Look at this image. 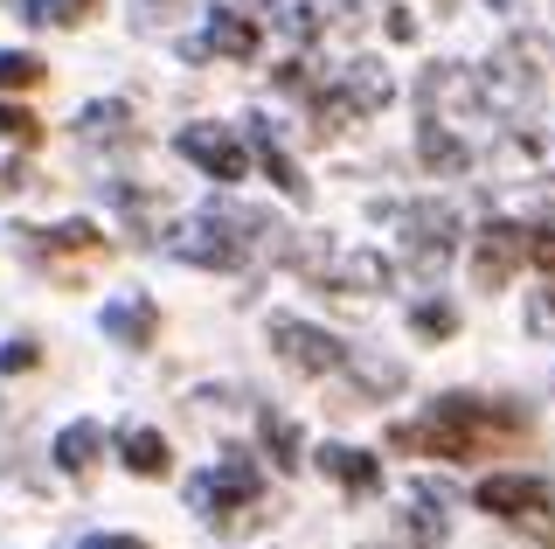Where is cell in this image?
<instances>
[{
  "mask_svg": "<svg viewBox=\"0 0 555 549\" xmlns=\"http://www.w3.org/2000/svg\"><path fill=\"white\" fill-rule=\"evenodd\" d=\"M514 438H528V410L493 397H438L424 418L389 424L396 452H438V459H486V452H507Z\"/></svg>",
  "mask_w": 555,
  "mask_h": 549,
  "instance_id": "obj_1",
  "label": "cell"
},
{
  "mask_svg": "<svg viewBox=\"0 0 555 549\" xmlns=\"http://www.w3.org/2000/svg\"><path fill=\"white\" fill-rule=\"evenodd\" d=\"M264 244H278V222L264 209H202L173 237V257H188L202 271H243Z\"/></svg>",
  "mask_w": 555,
  "mask_h": 549,
  "instance_id": "obj_2",
  "label": "cell"
},
{
  "mask_svg": "<svg viewBox=\"0 0 555 549\" xmlns=\"http://www.w3.org/2000/svg\"><path fill=\"white\" fill-rule=\"evenodd\" d=\"M22 257L42 271V279L77 285L83 271H98L104 257H112V237H104L98 222H42V230L22 237Z\"/></svg>",
  "mask_w": 555,
  "mask_h": 549,
  "instance_id": "obj_3",
  "label": "cell"
},
{
  "mask_svg": "<svg viewBox=\"0 0 555 549\" xmlns=\"http://www.w3.org/2000/svg\"><path fill=\"white\" fill-rule=\"evenodd\" d=\"M173 153H181L188 167H202L208 181H243L250 175V140H243L236 126H222V118H195V126L173 132Z\"/></svg>",
  "mask_w": 555,
  "mask_h": 549,
  "instance_id": "obj_4",
  "label": "cell"
},
{
  "mask_svg": "<svg viewBox=\"0 0 555 549\" xmlns=\"http://www.w3.org/2000/svg\"><path fill=\"white\" fill-rule=\"evenodd\" d=\"M271 348H278V362L299 369V375H340V369H354V348H347L340 334L312 328V320H292V314L271 320Z\"/></svg>",
  "mask_w": 555,
  "mask_h": 549,
  "instance_id": "obj_5",
  "label": "cell"
},
{
  "mask_svg": "<svg viewBox=\"0 0 555 549\" xmlns=\"http://www.w3.org/2000/svg\"><path fill=\"white\" fill-rule=\"evenodd\" d=\"M257 487H264L257 459H250V452H230L216 473H195V480H188V501H195L216 528H230V522H236V508H243V501H257Z\"/></svg>",
  "mask_w": 555,
  "mask_h": 549,
  "instance_id": "obj_6",
  "label": "cell"
},
{
  "mask_svg": "<svg viewBox=\"0 0 555 549\" xmlns=\"http://www.w3.org/2000/svg\"><path fill=\"white\" fill-rule=\"evenodd\" d=\"M403 244H410V271L416 279H438L459 251V209L451 202H410L403 209Z\"/></svg>",
  "mask_w": 555,
  "mask_h": 549,
  "instance_id": "obj_7",
  "label": "cell"
},
{
  "mask_svg": "<svg viewBox=\"0 0 555 549\" xmlns=\"http://www.w3.org/2000/svg\"><path fill=\"white\" fill-rule=\"evenodd\" d=\"M473 508L500 514V522H528V528H542V536L555 542V528H548V514H555V487H548V480H528V473H493V480H479Z\"/></svg>",
  "mask_w": 555,
  "mask_h": 549,
  "instance_id": "obj_8",
  "label": "cell"
},
{
  "mask_svg": "<svg viewBox=\"0 0 555 549\" xmlns=\"http://www.w3.org/2000/svg\"><path fill=\"white\" fill-rule=\"evenodd\" d=\"M416 98H424V118H444V126L493 105V98H486V71H465V63H430V71L416 77Z\"/></svg>",
  "mask_w": 555,
  "mask_h": 549,
  "instance_id": "obj_9",
  "label": "cell"
},
{
  "mask_svg": "<svg viewBox=\"0 0 555 549\" xmlns=\"http://www.w3.org/2000/svg\"><path fill=\"white\" fill-rule=\"evenodd\" d=\"M520 265H528V230H520V222H507V216L479 222V230H473V279L486 285V293H500V285H507Z\"/></svg>",
  "mask_w": 555,
  "mask_h": 549,
  "instance_id": "obj_10",
  "label": "cell"
},
{
  "mask_svg": "<svg viewBox=\"0 0 555 549\" xmlns=\"http://www.w3.org/2000/svg\"><path fill=\"white\" fill-rule=\"evenodd\" d=\"M534 91H542V49L534 42H507L486 63V98H493V105L520 112V105H534Z\"/></svg>",
  "mask_w": 555,
  "mask_h": 549,
  "instance_id": "obj_11",
  "label": "cell"
},
{
  "mask_svg": "<svg viewBox=\"0 0 555 549\" xmlns=\"http://www.w3.org/2000/svg\"><path fill=\"white\" fill-rule=\"evenodd\" d=\"M257 42H264V28H257L250 14H236V8H208V28H202V42L188 49V56H222V63H250V56H257Z\"/></svg>",
  "mask_w": 555,
  "mask_h": 549,
  "instance_id": "obj_12",
  "label": "cell"
},
{
  "mask_svg": "<svg viewBox=\"0 0 555 549\" xmlns=\"http://www.w3.org/2000/svg\"><path fill=\"white\" fill-rule=\"evenodd\" d=\"M451 487H438V480H410V501H403V536L416 549H438L444 528H451Z\"/></svg>",
  "mask_w": 555,
  "mask_h": 549,
  "instance_id": "obj_13",
  "label": "cell"
},
{
  "mask_svg": "<svg viewBox=\"0 0 555 549\" xmlns=\"http://www.w3.org/2000/svg\"><path fill=\"white\" fill-rule=\"evenodd\" d=\"M243 140H250L257 167L271 175V188H285V195H299V202H306V175L292 167V153H285V140H278V126H271L264 112H250V118H243Z\"/></svg>",
  "mask_w": 555,
  "mask_h": 549,
  "instance_id": "obj_14",
  "label": "cell"
},
{
  "mask_svg": "<svg viewBox=\"0 0 555 549\" xmlns=\"http://www.w3.org/2000/svg\"><path fill=\"white\" fill-rule=\"evenodd\" d=\"M416 161H424L430 175H465V167H473V146H465L444 118H416Z\"/></svg>",
  "mask_w": 555,
  "mask_h": 549,
  "instance_id": "obj_15",
  "label": "cell"
},
{
  "mask_svg": "<svg viewBox=\"0 0 555 549\" xmlns=\"http://www.w3.org/2000/svg\"><path fill=\"white\" fill-rule=\"evenodd\" d=\"M104 334H112L118 348H153V334H160V306H153V299H112V306H104Z\"/></svg>",
  "mask_w": 555,
  "mask_h": 549,
  "instance_id": "obj_16",
  "label": "cell"
},
{
  "mask_svg": "<svg viewBox=\"0 0 555 549\" xmlns=\"http://www.w3.org/2000/svg\"><path fill=\"white\" fill-rule=\"evenodd\" d=\"M77 140H91V146H126V140H139L132 105H118V98H98V105H83V112H77Z\"/></svg>",
  "mask_w": 555,
  "mask_h": 549,
  "instance_id": "obj_17",
  "label": "cell"
},
{
  "mask_svg": "<svg viewBox=\"0 0 555 549\" xmlns=\"http://www.w3.org/2000/svg\"><path fill=\"white\" fill-rule=\"evenodd\" d=\"M320 285L326 293H382V285H389V265H382L375 251H340Z\"/></svg>",
  "mask_w": 555,
  "mask_h": 549,
  "instance_id": "obj_18",
  "label": "cell"
},
{
  "mask_svg": "<svg viewBox=\"0 0 555 549\" xmlns=\"http://www.w3.org/2000/svg\"><path fill=\"white\" fill-rule=\"evenodd\" d=\"M340 91H347V105H354V112H382V105L396 98V84H389V71H382V63L347 56V63H340Z\"/></svg>",
  "mask_w": 555,
  "mask_h": 549,
  "instance_id": "obj_19",
  "label": "cell"
},
{
  "mask_svg": "<svg viewBox=\"0 0 555 549\" xmlns=\"http://www.w3.org/2000/svg\"><path fill=\"white\" fill-rule=\"evenodd\" d=\"M320 467L340 480L354 501H369V494L382 487V467H375V452H354V445H320Z\"/></svg>",
  "mask_w": 555,
  "mask_h": 549,
  "instance_id": "obj_20",
  "label": "cell"
},
{
  "mask_svg": "<svg viewBox=\"0 0 555 549\" xmlns=\"http://www.w3.org/2000/svg\"><path fill=\"white\" fill-rule=\"evenodd\" d=\"M118 459H126V473H139V480H160L173 467L167 438L153 432V424H126V432H118Z\"/></svg>",
  "mask_w": 555,
  "mask_h": 549,
  "instance_id": "obj_21",
  "label": "cell"
},
{
  "mask_svg": "<svg viewBox=\"0 0 555 549\" xmlns=\"http://www.w3.org/2000/svg\"><path fill=\"white\" fill-rule=\"evenodd\" d=\"M257 445L271 452V467L299 473V452H306V438H299V424H292L278 404H257Z\"/></svg>",
  "mask_w": 555,
  "mask_h": 549,
  "instance_id": "obj_22",
  "label": "cell"
},
{
  "mask_svg": "<svg viewBox=\"0 0 555 549\" xmlns=\"http://www.w3.org/2000/svg\"><path fill=\"white\" fill-rule=\"evenodd\" d=\"M98 445H104V432H98L91 418L63 424V438H56V467H63V473H77V480H91V467H98Z\"/></svg>",
  "mask_w": 555,
  "mask_h": 549,
  "instance_id": "obj_23",
  "label": "cell"
},
{
  "mask_svg": "<svg viewBox=\"0 0 555 549\" xmlns=\"http://www.w3.org/2000/svg\"><path fill=\"white\" fill-rule=\"evenodd\" d=\"M91 14H98V0H22V22L35 28H77Z\"/></svg>",
  "mask_w": 555,
  "mask_h": 549,
  "instance_id": "obj_24",
  "label": "cell"
},
{
  "mask_svg": "<svg viewBox=\"0 0 555 549\" xmlns=\"http://www.w3.org/2000/svg\"><path fill=\"white\" fill-rule=\"evenodd\" d=\"M112 202H118V209H126L132 222H146V237H160V230H167V195H146V188L112 181Z\"/></svg>",
  "mask_w": 555,
  "mask_h": 549,
  "instance_id": "obj_25",
  "label": "cell"
},
{
  "mask_svg": "<svg viewBox=\"0 0 555 549\" xmlns=\"http://www.w3.org/2000/svg\"><path fill=\"white\" fill-rule=\"evenodd\" d=\"M49 71H42V56H28V49H0V91H35Z\"/></svg>",
  "mask_w": 555,
  "mask_h": 549,
  "instance_id": "obj_26",
  "label": "cell"
},
{
  "mask_svg": "<svg viewBox=\"0 0 555 549\" xmlns=\"http://www.w3.org/2000/svg\"><path fill=\"white\" fill-rule=\"evenodd\" d=\"M410 334H424V341H451V334H459V314H451L444 299H424V306H410Z\"/></svg>",
  "mask_w": 555,
  "mask_h": 549,
  "instance_id": "obj_27",
  "label": "cell"
},
{
  "mask_svg": "<svg viewBox=\"0 0 555 549\" xmlns=\"http://www.w3.org/2000/svg\"><path fill=\"white\" fill-rule=\"evenodd\" d=\"M0 140H14V146H35L42 140V118L22 112V105H0Z\"/></svg>",
  "mask_w": 555,
  "mask_h": 549,
  "instance_id": "obj_28",
  "label": "cell"
},
{
  "mask_svg": "<svg viewBox=\"0 0 555 549\" xmlns=\"http://www.w3.org/2000/svg\"><path fill=\"white\" fill-rule=\"evenodd\" d=\"M528 265H534V271H555V216H542V222L528 230Z\"/></svg>",
  "mask_w": 555,
  "mask_h": 549,
  "instance_id": "obj_29",
  "label": "cell"
},
{
  "mask_svg": "<svg viewBox=\"0 0 555 549\" xmlns=\"http://www.w3.org/2000/svg\"><path fill=\"white\" fill-rule=\"evenodd\" d=\"M528 334L534 341H555V285H542V293L528 299Z\"/></svg>",
  "mask_w": 555,
  "mask_h": 549,
  "instance_id": "obj_30",
  "label": "cell"
},
{
  "mask_svg": "<svg viewBox=\"0 0 555 549\" xmlns=\"http://www.w3.org/2000/svg\"><path fill=\"white\" fill-rule=\"evenodd\" d=\"M35 362H42V348H35L28 334H22V341H8V348H0V369H8V375H14V369H35Z\"/></svg>",
  "mask_w": 555,
  "mask_h": 549,
  "instance_id": "obj_31",
  "label": "cell"
},
{
  "mask_svg": "<svg viewBox=\"0 0 555 549\" xmlns=\"http://www.w3.org/2000/svg\"><path fill=\"white\" fill-rule=\"evenodd\" d=\"M77 549H146V542H139V536H83Z\"/></svg>",
  "mask_w": 555,
  "mask_h": 549,
  "instance_id": "obj_32",
  "label": "cell"
},
{
  "mask_svg": "<svg viewBox=\"0 0 555 549\" xmlns=\"http://www.w3.org/2000/svg\"><path fill=\"white\" fill-rule=\"evenodd\" d=\"M139 8H146V22H160V8H167V0H139Z\"/></svg>",
  "mask_w": 555,
  "mask_h": 549,
  "instance_id": "obj_33",
  "label": "cell"
},
{
  "mask_svg": "<svg viewBox=\"0 0 555 549\" xmlns=\"http://www.w3.org/2000/svg\"><path fill=\"white\" fill-rule=\"evenodd\" d=\"M486 8H514V0H486Z\"/></svg>",
  "mask_w": 555,
  "mask_h": 549,
  "instance_id": "obj_34",
  "label": "cell"
}]
</instances>
